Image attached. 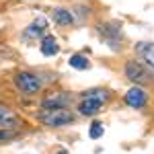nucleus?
Segmentation results:
<instances>
[{"mask_svg":"<svg viewBox=\"0 0 154 154\" xmlns=\"http://www.w3.org/2000/svg\"><path fill=\"white\" fill-rule=\"evenodd\" d=\"M39 119L49 125V128H64L74 121V113L68 111L66 107H58V109H43L39 113Z\"/></svg>","mask_w":154,"mask_h":154,"instance_id":"nucleus-1","label":"nucleus"},{"mask_svg":"<svg viewBox=\"0 0 154 154\" xmlns=\"http://www.w3.org/2000/svg\"><path fill=\"white\" fill-rule=\"evenodd\" d=\"M14 84L25 95H35L41 91V78L37 74H31V72H19L14 76Z\"/></svg>","mask_w":154,"mask_h":154,"instance_id":"nucleus-2","label":"nucleus"},{"mask_svg":"<svg viewBox=\"0 0 154 154\" xmlns=\"http://www.w3.org/2000/svg\"><path fill=\"white\" fill-rule=\"evenodd\" d=\"M125 76L130 78L131 82H136V84L152 82V74H150V70H148L146 66H142L140 62H136V60H131V62L125 64Z\"/></svg>","mask_w":154,"mask_h":154,"instance_id":"nucleus-3","label":"nucleus"},{"mask_svg":"<svg viewBox=\"0 0 154 154\" xmlns=\"http://www.w3.org/2000/svg\"><path fill=\"white\" fill-rule=\"evenodd\" d=\"M146 101H148V93L144 91L142 86H138V84L125 93V103H128L131 109H142V107L146 105Z\"/></svg>","mask_w":154,"mask_h":154,"instance_id":"nucleus-4","label":"nucleus"},{"mask_svg":"<svg viewBox=\"0 0 154 154\" xmlns=\"http://www.w3.org/2000/svg\"><path fill=\"white\" fill-rule=\"evenodd\" d=\"M101 109H103V103H101V101H97V99H88V97H84L82 103L78 105L80 115H86V117H93V115H97Z\"/></svg>","mask_w":154,"mask_h":154,"instance_id":"nucleus-5","label":"nucleus"},{"mask_svg":"<svg viewBox=\"0 0 154 154\" xmlns=\"http://www.w3.org/2000/svg\"><path fill=\"white\" fill-rule=\"evenodd\" d=\"M99 33L101 35H105V39L111 43V45H115V41H117L119 37H121V25H99ZM117 48V45H115Z\"/></svg>","mask_w":154,"mask_h":154,"instance_id":"nucleus-6","label":"nucleus"},{"mask_svg":"<svg viewBox=\"0 0 154 154\" xmlns=\"http://www.w3.org/2000/svg\"><path fill=\"white\" fill-rule=\"evenodd\" d=\"M39 49H41V54L43 56H56L60 51V45H58V39L54 35H48L43 37V41L39 43Z\"/></svg>","mask_w":154,"mask_h":154,"instance_id":"nucleus-7","label":"nucleus"},{"mask_svg":"<svg viewBox=\"0 0 154 154\" xmlns=\"http://www.w3.org/2000/svg\"><path fill=\"white\" fill-rule=\"evenodd\" d=\"M72 101L70 95H60L56 99H45L43 101V109H58V107H66Z\"/></svg>","mask_w":154,"mask_h":154,"instance_id":"nucleus-8","label":"nucleus"},{"mask_svg":"<svg viewBox=\"0 0 154 154\" xmlns=\"http://www.w3.org/2000/svg\"><path fill=\"white\" fill-rule=\"evenodd\" d=\"M54 21L58 25H72L74 23V14L66 8H56L54 11Z\"/></svg>","mask_w":154,"mask_h":154,"instance_id":"nucleus-9","label":"nucleus"},{"mask_svg":"<svg viewBox=\"0 0 154 154\" xmlns=\"http://www.w3.org/2000/svg\"><path fill=\"white\" fill-rule=\"evenodd\" d=\"M138 51H140L142 58L148 62V66L154 68V43H140V45H138Z\"/></svg>","mask_w":154,"mask_h":154,"instance_id":"nucleus-10","label":"nucleus"},{"mask_svg":"<svg viewBox=\"0 0 154 154\" xmlns=\"http://www.w3.org/2000/svg\"><path fill=\"white\" fill-rule=\"evenodd\" d=\"M68 64H70L72 68H76V70H86V68L91 66L88 58H86V56H82V54H74V56L68 60Z\"/></svg>","mask_w":154,"mask_h":154,"instance_id":"nucleus-11","label":"nucleus"},{"mask_svg":"<svg viewBox=\"0 0 154 154\" xmlns=\"http://www.w3.org/2000/svg\"><path fill=\"white\" fill-rule=\"evenodd\" d=\"M43 31H45V19H37L35 23L25 31V37H37V35H41Z\"/></svg>","mask_w":154,"mask_h":154,"instance_id":"nucleus-12","label":"nucleus"},{"mask_svg":"<svg viewBox=\"0 0 154 154\" xmlns=\"http://www.w3.org/2000/svg\"><path fill=\"white\" fill-rule=\"evenodd\" d=\"M84 97H88V99H97V101H101V103H105L109 101V93L103 91V88H95V91H86Z\"/></svg>","mask_w":154,"mask_h":154,"instance_id":"nucleus-13","label":"nucleus"},{"mask_svg":"<svg viewBox=\"0 0 154 154\" xmlns=\"http://www.w3.org/2000/svg\"><path fill=\"white\" fill-rule=\"evenodd\" d=\"M103 123H99V121H95V123H93V125H91V131H88V134H91V138H93V140H99V138H101V136H103Z\"/></svg>","mask_w":154,"mask_h":154,"instance_id":"nucleus-14","label":"nucleus"},{"mask_svg":"<svg viewBox=\"0 0 154 154\" xmlns=\"http://www.w3.org/2000/svg\"><path fill=\"white\" fill-rule=\"evenodd\" d=\"M14 136H17V131H0V142H6V140H12V138H14Z\"/></svg>","mask_w":154,"mask_h":154,"instance_id":"nucleus-15","label":"nucleus"},{"mask_svg":"<svg viewBox=\"0 0 154 154\" xmlns=\"http://www.w3.org/2000/svg\"><path fill=\"white\" fill-rule=\"evenodd\" d=\"M8 115H11V111H8V109H6V107H4V105H0V119L8 117Z\"/></svg>","mask_w":154,"mask_h":154,"instance_id":"nucleus-16","label":"nucleus"},{"mask_svg":"<svg viewBox=\"0 0 154 154\" xmlns=\"http://www.w3.org/2000/svg\"><path fill=\"white\" fill-rule=\"evenodd\" d=\"M56 154H68V152H66V150H60V152H56Z\"/></svg>","mask_w":154,"mask_h":154,"instance_id":"nucleus-17","label":"nucleus"}]
</instances>
